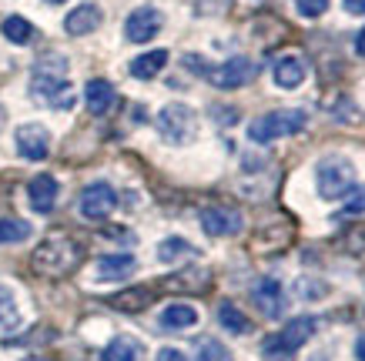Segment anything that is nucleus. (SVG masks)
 Masks as SVG:
<instances>
[{
    "label": "nucleus",
    "mask_w": 365,
    "mask_h": 361,
    "mask_svg": "<svg viewBox=\"0 0 365 361\" xmlns=\"http://www.w3.org/2000/svg\"><path fill=\"white\" fill-rule=\"evenodd\" d=\"M67 70H71V64H67L64 54L37 57L34 74H31V98L54 110H71L74 108V90H71Z\"/></svg>",
    "instance_id": "obj_1"
},
{
    "label": "nucleus",
    "mask_w": 365,
    "mask_h": 361,
    "mask_svg": "<svg viewBox=\"0 0 365 361\" xmlns=\"http://www.w3.org/2000/svg\"><path fill=\"white\" fill-rule=\"evenodd\" d=\"M81 261H84V244L74 241L71 234L64 231H54V234H47L31 254V268L34 274H41V278H67L71 271H78Z\"/></svg>",
    "instance_id": "obj_2"
},
{
    "label": "nucleus",
    "mask_w": 365,
    "mask_h": 361,
    "mask_svg": "<svg viewBox=\"0 0 365 361\" xmlns=\"http://www.w3.org/2000/svg\"><path fill=\"white\" fill-rule=\"evenodd\" d=\"M185 67L191 70H198L208 84H215L218 90H238L245 84H252L255 74H258V67L255 61L248 57H232V61H225V64H208V61H201V57H185Z\"/></svg>",
    "instance_id": "obj_3"
},
{
    "label": "nucleus",
    "mask_w": 365,
    "mask_h": 361,
    "mask_svg": "<svg viewBox=\"0 0 365 361\" xmlns=\"http://www.w3.org/2000/svg\"><path fill=\"white\" fill-rule=\"evenodd\" d=\"M305 124H309V114H305V110H295V108L268 110V114H262V117L252 120L248 137H252L255 144H268V141H278V137L299 134Z\"/></svg>",
    "instance_id": "obj_4"
},
{
    "label": "nucleus",
    "mask_w": 365,
    "mask_h": 361,
    "mask_svg": "<svg viewBox=\"0 0 365 361\" xmlns=\"http://www.w3.org/2000/svg\"><path fill=\"white\" fill-rule=\"evenodd\" d=\"M355 164L342 154H332V157H322L319 167H315V184H319V194L325 201H335V197H345L355 187Z\"/></svg>",
    "instance_id": "obj_5"
},
{
    "label": "nucleus",
    "mask_w": 365,
    "mask_h": 361,
    "mask_svg": "<svg viewBox=\"0 0 365 361\" xmlns=\"http://www.w3.org/2000/svg\"><path fill=\"white\" fill-rule=\"evenodd\" d=\"M158 134H161L168 144H175V147L191 144L198 137V114H195L188 104H181V100L165 104L161 114H158Z\"/></svg>",
    "instance_id": "obj_6"
},
{
    "label": "nucleus",
    "mask_w": 365,
    "mask_h": 361,
    "mask_svg": "<svg viewBox=\"0 0 365 361\" xmlns=\"http://www.w3.org/2000/svg\"><path fill=\"white\" fill-rule=\"evenodd\" d=\"M315 328H319V321L309 315H302V318H292L285 328H282V335H275V338H268L265 341V355L272 361H285L292 358L295 351L305 345V341L315 335Z\"/></svg>",
    "instance_id": "obj_7"
},
{
    "label": "nucleus",
    "mask_w": 365,
    "mask_h": 361,
    "mask_svg": "<svg viewBox=\"0 0 365 361\" xmlns=\"http://www.w3.org/2000/svg\"><path fill=\"white\" fill-rule=\"evenodd\" d=\"M114 208H118V191H114L108 181H94V184H88L84 191H81V197H78L81 218H88V221L111 218Z\"/></svg>",
    "instance_id": "obj_8"
},
{
    "label": "nucleus",
    "mask_w": 365,
    "mask_h": 361,
    "mask_svg": "<svg viewBox=\"0 0 365 361\" xmlns=\"http://www.w3.org/2000/svg\"><path fill=\"white\" fill-rule=\"evenodd\" d=\"M201 228H205V234H211V238H235V234H242L245 218L238 208L208 204V208H201Z\"/></svg>",
    "instance_id": "obj_9"
},
{
    "label": "nucleus",
    "mask_w": 365,
    "mask_h": 361,
    "mask_svg": "<svg viewBox=\"0 0 365 361\" xmlns=\"http://www.w3.org/2000/svg\"><path fill=\"white\" fill-rule=\"evenodd\" d=\"M14 144H17V154L27 161H44L51 154V134L44 124H21L14 134Z\"/></svg>",
    "instance_id": "obj_10"
},
{
    "label": "nucleus",
    "mask_w": 365,
    "mask_h": 361,
    "mask_svg": "<svg viewBox=\"0 0 365 361\" xmlns=\"http://www.w3.org/2000/svg\"><path fill=\"white\" fill-rule=\"evenodd\" d=\"M158 31H161V14H158L155 7H138V11H131L128 21H124V37H128L131 44L155 41Z\"/></svg>",
    "instance_id": "obj_11"
},
{
    "label": "nucleus",
    "mask_w": 365,
    "mask_h": 361,
    "mask_svg": "<svg viewBox=\"0 0 365 361\" xmlns=\"http://www.w3.org/2000/svg\"><path fill=\"white\" fill-rule=\"evenodd\" d=\"M292 241H295V224L278 218L275 224H268V228H262L255 234L252 251L255 254H278V251H285Z\"/></svg>",
    "instance_id": "obj_12"
},
{
    "label": "nucleus",
    "mask_w": 365,
    "mask_h": 361,
    "mask_svg": "<svg viewBox=\"0 0 365 361\" xmlns=\"http://www.w3.org/2000/svg\"><path fill=\"white\" fill-rule=\"evenodd\" d=\"M252 301L265 318H282L285 315V305H288L285 291H282V285H278L275 278H262V281H255Z\"/></svg>",
    "instance_id": "obj_13"
},
{
    "label": "nucleus",
    "mask_w": 365,
    "mask_h": 361,
    "mask_svg": "<svg viewBox=\"0 0 365 361\" xmlns=\"http://www.w3.org/2000/svg\"><path fill=\"white\" fill-rule=\"evenodd\" d=\"M208 285H211V271L201 268V264L181 268V271H175L171 278L161 281L165 291H185V295H201V291H208Z\"/></svg>",
    "instance_id": "obj_14"
},
{
    "label": "nucleus",
    "mask_w": 365,
    "mask_h": 361,
    "mask_svg": "<svg viewBox=\"0 0 365 361\" xmlns=\"http://www.w3.org/2000/svg\"><path fill=\"white\" fill-rule=\"evenodd\" d=\"M57 194H61V187H57V181L51 174H37L27 184V201H31V208L37 214H51L57 204Z\"/></svg>",
    "instance_id": "obj_15"
},
{
    "label": "nucleus",
    "mask_w": 365,
    "mask_h": 361,
    "mask_svg": "<svg viewBox=\"0 0 365 361\" xmlns=\"http://www.w3.org/2000/svg\"><path fill=\"white\" fill-rule=\"evenodd\" d=\"M134 271H138V261L131 254H104V258H98V268H94L98 281H124Z\"/></svg>",
    "instance_id": "obj_16"
},
{
    "label": "nucleus",
    "mask_w": 365,
    "mask_h": 361,
    "mask_svg": "<svg viewBox=\"0 0 365 361\" xmlns=\"http://www.w3.org/2000/svg\"><path fill=\"white\" fill-rule=\"evenodd\" d=\"M84 100H88L91 114H94V117H101V114H108V110L114 108L118 90H114L111 80H101V77H94V80H88V88H84Z\"/></svg>",
    "instance_id": "obj_17"
},
{
    "label": "nucleus",
    "mask_w": 365,
    "mask_h": 361,
    "mask_svg": "<svg viewBox=\"0 0 365 361\" xmlns=\"http://www.w3.org/2000/svg\"><path fill=\"white\" fill-rule=\"evenodd\" d=\"M108 305H111L114 311H124V315H138V311L155 305V291H151V288H124V291L108 298Z\"/></svg>",
    "instance_id": "obj_18"
},
{
    "label": "nucleus",
    "mask_w": 365,
    "mask_h": 361,
    "mask_svg": "<svg viewBox=\"0 0 365 361\" xmlns=\"http://www.w3.org/2000/svg\"><path fill=\"white\" fill-rule=\"evenodd\" d=\"M101 27V7L94 4H81L64 17V31L71 37H84V33H94Z\"/></svg>",
    "instance_id": "obj_19"
},
{
    "label": "nucleus",
    "mask_w": 365,
    "mask_h": 361,
    "mask_svg": "<svg viewBox=\"0 0 365 361\" xmlns=\"http://www.w3.org/2000/svg\"><path fill=\"white\" fill-rule=\"evenodd\" d=\"M158 325L168 331H185V328H195L198 325V311L191 305H168L158 318Z\"/></svg>",
    "instance_id": "obj_20"
},
{
    "label": "nucleus",
    "mask_w": 365,
    "mask_h": 361,
    "mask_svg": "<svg viewBox=\"0 0 365 361\" xmlns=\"http://www.w3.org/2000/svg\"><path fill=\"white\" fill-rule=\"evenodd\" d=\"M302 80H305V64H302V57H282L275 64V84L282 90L302 88Z\"/></svg>",
    "instance_id": "obj_21"
},
{
    "label": "nucleus",
    "mask_w": 365,
    "mask_h": 361,
    "mask_svg": "<svg viewBox=\"0 0 365 361\" xmlns=\"http://www.w3.org/2000/svg\"><path fill=\"white\" fill-rule=\"evenodd\" d=\"M168 64V51H148V54L134 57L131 61V77H138V80H151V77H158L161 70H165Z\"/></svg>",
    "instance_id": "obj_22"
},
{
    "label": "nucleus",
    "mask_w": 365,
    "mask_h": 361,
    "mask_svg": "<svg viewBox=\"0 0 365 361\" xmlns=\"http://www.w3.org/2000/svg\"><path fill=\"white\" fill-rule=\"evenodd\" d=\"M21 328V308H17V298L7 285H0V335H11V331Z\"/></svg>",
    "instance_id": "obj_23"
},
{
    "label": "nucleus",
    "mask_w": 365,
    "mask_h": 361,
    "mask_svg": "<svg viewBox=\"0 0 365 361\" xmlns=\"http://www.w3.org/2000/svg\"><path fill=\"white\" fill-rule=\"evenodd\" d=\"M141 341L131 335H118V338L104 348V361H141Z\"/></svg>",
    "instance_id": "obj_24"
},
{
    "label": "nucleus",
    "mask_w": 365,
    "mask_h": 361,
    "mask_svg": "<svg viewBox=\"0 0 365 361\" xmlns=\"http://www.w3.org/2000/svg\"><path fill=\"white\" fill-rule=\"evenodd\" d=\"M218 321H222V328H228L232 335H248V328H252V321L238 311V305H232V301H222L218 305Z\"/></svg>",
    "instance_id": "obj_25"
},
{
    "label": "nucleus",
    "mask_w": 365,
    "mask_h": 361,
    "mask_svg": "<svg viewBox=\"0 0 365 361\" xmlns=\"http://www.w3.org/2000/svg\"><path fill=\"white\" fill-rule=\"evenodd\" d=\"M0 31H4V37H7L11 44H31V37H34L31 21H24V17H17V14H11V17H4V23H0Z\"/></svg>",
    "instance_id": "obj_26"
},
{
    "label": "nucleus",
    "mask_w": 365,
    "mask_h": 361,
    "mask_svg": "<svg viewBox=\"0 0 365 361\" xmlns=\"http://www.w3.org/2000/svg\"><path fill=\"white\" fill-rule=\"evenodd\" d=\"M31 238V224L21 218H0V244H21Z\"/></svg>",
    "instance_id": "obj_27"
},
{
    "label": "nucleus",
    "mask_w": 365,
    "mask_h": 361,
    "mask_svg": "<svg viewBox=\"0 0 365 361\" xmlns=\"http://www.w3.org/2000/svg\"><path fill=\"white\" fill-rule=\"evenodd\" d=\"M195 248H191L185 238H165L158 244V258L161 261H178V258H195Z\"/></svg>",
    "instance_id": "obj_28"
},
{
    "label": "nucleus",
    "mask_w": 365,
    "mask_h": 361,
    "mask_svg": "<svg viewBox=\"0 0 365 361\" xmlns=\"http://www.w3.org/2000/svg\"><path fill=\"white\" fill-rule=\"evenodd\" d=\"M295 295L302 301H322V298H329V285L319 281V278H299L295 281Z\"/></svg>",
    "instance_id": "obj_29"
},
{
    "label": "nucleus",
    "mask_w": 365,
    "mask_h": 361,
    "mask_svg": "<svg viewBox=\"0 0 365 361\" xmlns=\"http://www.w3.org/2000/svg\"><path fill=\"white\" fill-rule=\"evenodd\" d=\"M195 361H235V358H232V351L225 348L222 341L205 338L198 345V355H195Z\"/></svg>",
    "instance_id": "obj_30"
},
{
    "label": "nucleus",
    "mask_w": 365,
    "mask_h": 361,
    "mask_svg": "<svg viewBox=\"0 0 365 361\" xmlns=\"http://www.w3.org/2000/svg\"><path fill=\"white\" fill-rule=\"evenodd\" d=\"M195 11L198 17H222L232 11V0H195Z\"/></svg>",
    "instance_id": "obj_31"
},
{
    "label": "nucleus",
    "mask_w": 365,
    "mask_h": 361,
    "mask_svg": "<svg viewBox=\"0 0 365 361\" xmlns=\"http://www.w3.org/2000/svg\"><path fill=\"white\" fill-rule=\"evenodd\" d=\"M342 211H345V214H365V184L349 191V201H345Z\"/></svg>",
    "instance_id": "obj_32"
},
{
    "label": "nucleus",
    "mask_w": 365,
    "mask_h": 361,
    "mask_svg": "<svg viewBox=\"0 0 365 361\" xmlns=\"http://www.w3.org/2000/svg\"><path fill=\"white\" fill-rule=\"evenodd\" d=\"M295 7H299L302 17H322L329 11V0H295Z\"/></svg>",
    "instance_id": "obj_33"
},
{
    "label": "nucleus",
    "mask_w": 365,
    "mask_h": 361,
    "mask_svg": "<svg viewBox=\"0 0 365 361\" xmlns=\"http://www.w3.org/2000/svg\"><path fill=\"white\" fill-rule=\"evenodd\" d=\"M345 248L352 254H359V251H365V228H352L349 234H345Z\"/></svg>",
    "instance_id": "obj_34"
},
{
    "label": "nucleus",
    "mask_w": 365,
    "mask_h": 361,
    "mask_svg": "<svg viewBox=\"0 0 365 361\" xmlns=\"http://www.w3.org/2000/svg\"><path fill=\"white\" fill-rule=\"evenodd\" d=\"M158 361H188V358H185V351H178V348H161L158 351Z\"/></svg>",
    "instance_id": "obj_35"
},
{
    "label": "nucleus",
    "mask_w": 365,
    "mask_h": 361,
    "mask_svg": "<svg viewBox=\"0 0 365 361\" xmlns=\"http://www.w3.org/2000/svg\"><path fill=\"white\" fill-rule=\"evenodd\" d=\"M349 14H365V0H342Z\"/></svg>",
    "instance_id": "obj_36"
},
{
    "label": "nucleus",
    "mask_w": 365,
    "mask_h": 361,
    "mask_svg": "<svg viewBox=\"0 0 365 361\" xmlns=\"http://www.w3.org/2000/svg\"><path fill=\"white\" fill-rule=\"evenodd\" d=\"M211 114H215V120H228V124H232V120L238 117L235 110H222V108H211Z\"/></svg>",
    "instance_id": "obj_37"
},
{
    "label": "nucleus",
    "mask_w": 365,
    "mask_h": 361,
    "mask_svg": "<svg viewBox=\"0 0 365 361\" xmlns=\"http://www.w3.org/2000/svg\"><path fill=\"white\" fill-rule=\"evenodd\" d=\"M355 54L359 57H365V27L359 31V37H355Z\"/></svg>",
    "instance_id": "obj_38"
},
{
    "label": "nucleus",
    "mask_w": 365,
    "mask_h": 361,
    "mask_svg": "<svg viewBox=\"0 0 365 361\" xmlns=\"http://www.w3.org/2000/svg\"><path fill=\"white\" fill-rule=\"evenodd\" d=\"M355 358H359V361H365V335H362V338H359V341H355Z\"/></svg>",
    "instance_id": "obj_39"
},
{
    "label": "nucleus",
    "mask_w": 365,
    "mask_h": 361,
    "mask_svg": "<svg viewBox=\"0 0 365 361\" xmlns=\"http://www.w3.org/2000/svg\"><path fill=\"white\" fill-rule=\"evenodd\" d=\"M309 361H329V355H325V351H315V355H312Z\"/></svg>",
    "instance_id": "obj_40"
},
{
    "label": "nucleus",
    "mask_w": 365,
    "mask_h": 361,
    "mask_svg": "<svg viewBox=\"0 0 365 361\" xmlns=\"http://www.w3.org/2000/svg\"><path fill=\"white\" fill-rule=\"evenodd\" d=\"M4 124H7V110L0 108V131H4Z\"/></svg>",
    "instance_id": "obj_41"
},
{
    "label": "nucleus",
    "mask_w": 365,
    "mask_h": 361,
    "mask_svg": "<svg viewBox=\"0 0 365 361\" xmlns=\"http://www.w3.org/2000/svg\"><path fill=\"white\" fill-rule=\"evenodd\" d=\"M47 4H67V0H47Z\"/></svg>",
    "instance_id": "obj_42"
},
{
    "label": "nucleus",
    "mask_w": 365,
    "mask_h": 361,
    "mask_svg": "<svg viewBox=\"0 0 365 361\" xmlns=\"http://www.w3.org/2000/svg\"><path fill=\"white\" fill-rule=\"evenodd\" d=\"M31 361H41V358H31Z\"/></svg>",
    "instance_id": "obj_43"
},
{
    "label": "nucleus",
    "mask_w": 365,
    "mask_h": 361,
    "mask_svg": "<svg viewBox=\"0 0 365 361\" xmlns=\"http://www.w3.org/2000/svg\"><path fill=\"white\" fill-rule=\"evenodd\" d=\"M255 4H262V0H255Z\"/></svg>",
    "instance_id": "obj_44"
}]
</instances>
